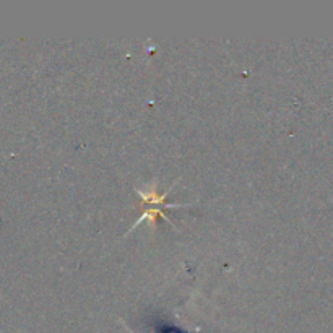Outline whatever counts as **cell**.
Returning a JSON list of instances; mask_svg holds the SVG:
<instances>
[{
    "label": "cell",
    "instance_id": "1",
    "mask_svg": "<svg viewBox=\"0 0 333 333\" xmlns=\"http://www.w3.org/2000/svg\"><path fill=\"white\" fill-rule=\"evenodd\" d=\"M140 195V198L147 204H155V205H161L166 204V193H158L156 192V184L153 185V189L150 192H142V190H137ZM166 205H174V204H166Z\"/></svg>",
    "mask_w": 333,
    "mask_h": 333
},
{
    "label": "cell",
    "instance_id": "2",
    "mask_svg": "<svg viewBox=\"0 0 333 333\" xmlns=\"http://www.w3.org/2000/svg\"><path fill=\"white\" fill-rule=\"evenodd\" d=\"M156 216H161V218H164L166 221H169V218H168V216H166V213L163 212L161 208H148L147 212H145V213H143V215L140 216V218L137 220V223L134 224V228H135V226H139V224H140V223H143V221L147 220V218H148V220H150L151 223L155 224V220H156ZM169 223H171V221H169ZM134 228H132V229H134Z\"/></svg>",
    "mask_w": 333,
    "mask_h": 333
}]
</instances>
